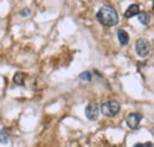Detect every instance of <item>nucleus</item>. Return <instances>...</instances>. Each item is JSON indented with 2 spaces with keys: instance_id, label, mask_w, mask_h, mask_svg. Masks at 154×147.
<instances>
[{
  "instance_id": "obj_2",
  "label": "nucleus",
  "mask_w": 154,
  "mask_h": 147,
  "mask_svg": "<svg viewBox=\"0 0 154 147\" xmlns=\"http://www.w3.org/2000/svg\"><path fill=\"white\" fill-rule=\"evenodd\" d=\"M120 108H121V106H120V103L116 100H108V101L102 103L101 111H102V114L104 116L113 117V116H115L116 114L120 111Z\"/></svg>"
},
{
  "instance_id": "obj_13",
  "label": "nucleus",
  "mask_w": 154,
  "mask_h": 147,
  "mask_svg": "<svg viewBox=\"0 0 154 147\" xmlns=\"http://www.w3.org/2000/svg\"><path fill=\"white\" fill-rule=\"evenodd\" d=\"M133 147H153L152 142H145V144H135Z\"/></svg>"
},
{
  "instance_id": "obj_9",
  "label": "nucleus",
  "mask_w": 154,
  "mask_h": 147,
  "mask_svg": "<svg viewBox=\"0 0 154 147\" xmlns=\"http://www.w3.org/2000/svg\"><path fill=\"white\" fill-rule=\"evenodd\" d=\"M10 141V133L6 128H2L0 130V144L6 145Z\"/></svg>"
},
{
  "instance_id": "obj_6",
  "label": "nucleus",
  "mask_w": 154,
  "mask_h": 147,
  "mask_svg": "<svg viewBox=\"0 0 154 147\" xmlns=\"http://www.w3.org/2000/svg\"><path fill=\"white\" fill-rule=\"evenodd\" d=\"M139 13H140V6L136 5V4H133V5H131V6L126 10L125 17H126V18H133L135 16H137Z\"/></svg>"
},
{
  "instance_id": "obj_4",
  "label": "nucleus",
  "mask_w": 154,
  "mask_h": 147,
  "mask_svg": "<svg viewBox=\"0 0 154 147\" xmlns=\"http://www.w3.org/2000/svg\"><path fill=\"white\" fill-rule=\"evenodd\" d=\"M142 120V115L140 113H131L127 117H126V124L131 129H137L139 125Z\"/></svg>"
},
{
  "instance_id": "obj_8",
  "label": "nucleus",
  "mask_w": 154,
  "mask_h": 147,
  "mask_svg": "<svg viewBox=\"0 0 154 147\" xmlns=\"http://www.w3.org/2000/svg\"><path fill=\"white\" fill-rule=\"evenodd\" d=\"M13 83L16 84V86H24L25 84V75L23 73H17L14 76H13Z\"/></svg>"
},
{
  "instance_id": "obj_5",
  "label": "nucleus",
  "mask_w": 154,
  "mask_h": 147,
  "mask_svg": "<svg viewBox=\"0 0 154 147\" xmlns=\"http://www.w3.org/2000/svg\"><path fill=\"white\" fill-rule=\"evenodd\" d=\"M98 113H100V108L95 102H90L85 107V116L90 121H96L97 117H98Z\"/></svg>"
},
{
  "instance_id": "obj_7",
  "label": "nucleus",
  "mask_w": 154,
  "mask_h": 147,
  "mask_svg": "<svg viewBox=\"0 0 154 147\" xmlns=\"http://www.w3.org/2000/svg\"><path fill=\"white\" fill-rule=\"evenodd\" d=\"M117 38H119V42L122 44V45H127L128 42H129V36L128 33L125 31V30H119L117 31Z\"/></svg>"
},
{
  "instance_id": "obj_12",
  "label": "nucleus",
  "mask_w": 154,
  "mask_h": 147,
  "mask_svg": "<svg viewBox=\"0 0 154 147\" xmlns=\"http://www.w3.org/2000/svg\"><path fill=\"white\" fill-rule=\"evenodd\" d=\"M31 14V10L29 8V7H25V8H23L21 11H20V16L21 17H29Z\"/></svg>"
},
{
  "instance_id": "obj_11",
  "label": "nucleus",
  "mask_w": 154,
  "mask_h": 147,
  "mask_svg": "<svg viewBox=\"0 0 154 147\" xmlns=\"http://www.w3.org/2000/svg\"><path fill=\"white\" fill-rule=\"evenodd\" d=\"M79 78H81L82 81L89 82V81H91V73H90V71H84L83 74L79 75Z\"/></svg>"
},
{
  "instance_id": "obj_10",
  "label": "nucleus",
  "mask_w": 154,
  "mask_h": 147,
  "mask_svg": "<svg viewBox=\"0 0 154 147\" xmlns=\"http://www.w3.org/2000/svg\"><path fill=\"white\" fill-rule=\"evenodd\" d=\"M137 17H139V21H140L142 25H148V24H149V20H151L149 13H147V12H140V13L137 14Z\"/></svg>"
},
{
  "instance_id": "obj_1",
  "label": "nucleus",
  "mask_w": 154,
  "mask_h": 147,
  "mask_svg": "<svg viewBox=\"0 0 154 147\" xmlns=\"http://www.w3.org/2000/svg\"><path fill=\"white\" fill-rule=\"evenodd\" d=\"M96 18L104 26H115L119 23L117 11L113 6H109V5H104L103 7H101L98 10Z\"/></svg>"
},
{
  "instance_id": "obj_3",
  "label": "nucleus",
  "mask_w": 154,
  "mask_h": 147,
  "mask_svg": "<svg viewBox=\"0 0 154 147\" xmlns=\"http://www.w3.org/2000/svg\"><path fill=\"white\" fill-rule=\"evenodd\" d=\"M135 48H136V54L141 58H146L151 52V44L147 39H143V38H140L136 40Z\"/></svg>"
}]
</instances>
